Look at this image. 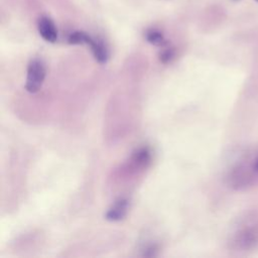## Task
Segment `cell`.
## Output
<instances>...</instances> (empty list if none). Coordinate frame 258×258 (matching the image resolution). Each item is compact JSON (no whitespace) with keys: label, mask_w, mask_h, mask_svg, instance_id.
<instances>
[{"label":"cell","mask_w":258,"mask_h":258,"mask_svg":"<svg viewBox=\"0 0 258 258\" xmlns=\"http://www.w3.org/2000/svg\"><path fill=\"white\" fill-rule=\"evenodd\" d=\"M255 1H257V2H258V0H255Z\"/></svg>","instance_id":"obj_11"},{"label":"cell","mask_w":258,"mask_h":258,"mask_svg":"<svg viewBox=\"0 0 258 258\" xmlns=\"http://www.w3.org/2000/svg\"><path fill=\"white\" fill-rule=\"evenodd\" d=\"M255 169H256V171H258V157H257V159L255 161Z\"/></svg>","instance_id":"obj_10"},{"label":"cell","mask_w":258,"mask_h":258,"mask_svg":"<svg viewBox=\"0 0 258 258\" xmlns=\"http://www.w3.org/2000/svg\"><path fill=\"white\" fill-rule=\"evenodd\" d=\"M128 200L127 199H119L114 205L107 211L105 218L111 222H117L122 220L128 211Z\"/></svg>","instance_id":"obj_3"},{"label":"cell","mask_w":258,"mask_h":258,"mask_svg":"<svg viewBox=\"0 0 258 258\" xmlns=\"http://www.w3.org/2000/svg\"><path fill=\"white\" fill-rule=\"evenodd\" d=\"M37 29L40 36L48 42H54L57 39V29L53 21L47 16H41L37 22Z\"/></svg>","instance_id":"obj_2"},{"label":"cell","mask_w":258,"mask_h":258,"mask_svg":"<svg viewBox=\"0 0 258 258\" xmlns=\"http://www.w3.org/2000/svg\"><path fill=\"white\" fill-rule=\"evenodd\" d=\"M173 57H174V50L173 48H169V47L163 49L159 54V59L163 63L169 62Z\"/></svg>","instance_id":"obj_8"},{"label":"cell","mask_w":258,"mask_h":258,"mask_svg":"<svg viewBox=\"0 0 258 258\" xmlns=\"http://www.w3.org/2000/svg\"><path fill=\"white\" fill-rule=\"evenodd\" d=\"M131 160L135 166L146 167L151 160V152L147 147H141L133 153Z\"/></svg>","instance_id":"obj_5"},{"label":"cell","mask_w":258,"mask_h":258,"mask_svg":"<svg viewBox=\"0 0 258 258\" xmlns=\"http://www.w3.org/2000/svg\"><path fill=\"white\" fill-rule=\"evenodd\" d=\"M89 36L90 35L84 31H75L69 35L68 42L70 44H83V43L87 44Z\"/></svg>","instance_id":"obj_7"},{"label":"cell","mask_w":258,"mask_h":258,"mask_svg":"<svg viewBox=\"0 0 258 258\" xmlns=\"http://www.w3.org/2000/svg\"><path fill=\"white\" fill-rule=\"evenodd\" d=\"M87 44L90 45L91 50L94 54V57L96 58V60L100 63H105L108 58H109V52L108 49L106 47V45L104 44L103 41L95 39L93 37H89Z\"/></svg>","instance_id":"obj_4"},{"label":"cell","mask_w":258,"mask_h":258,"mask_svg":"<svg viewBox=\"0 0 258 258\" xmlns=\"http://www.w3.org/2000/svg\"><path fill=\"white\" fill-rule=\"evenodd\" d=\"M45 66L39 58L30 60L27 67L25 90L29 93H36L42 86L45 79Z\"/></svg>","instance_id":"obj_1"},{"label":"cell","mask_w":258,"mask_h":258,"mask_svg":"<svg viewBox=\"0 0 258 258\" xmlns=\"http://www.w3.org/2000/svg\"><path fill=\"white\" fill-rule=\"evenodd\" d=\"M156 251H157L156 246H155V245H150V246H148V247L144 250L143 255H144V256H155V255H156Z\"/></svg>","instance_id":"obj_9"},{"label":"cell","mask_w":258,"mask_h":258,"mask_svg":"<svg viewBox=\"0 0 258 258\" xmlns=\"http://www.w3.org/2000/svg\"><path fill=\"white\" fill-rule=\"evenodd\" d=\"M145 38L149 43H151L153 45L163 46L166 44V40H165L163 34L159 30H156V29L147 30L145 33Z\"/></svg>","instance_id":"obj_6"}]
</instances>
